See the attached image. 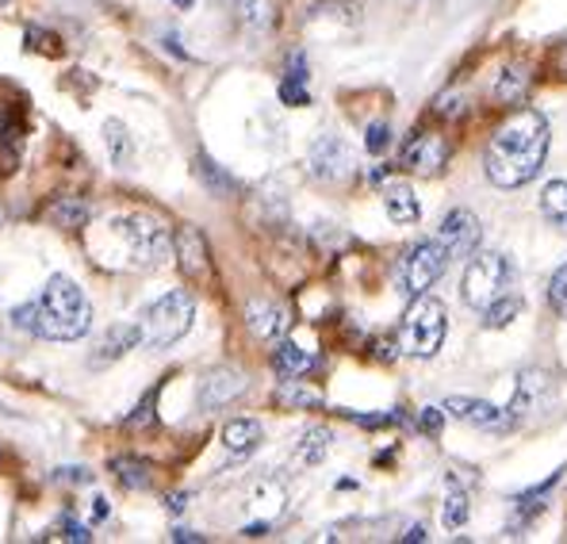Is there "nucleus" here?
<instances>
[{
	"label": "nucleus",
	"instance_id": "nucleus-1",
	"mask_svg": "<svg viewBox=\"0 0 567 544\" xmlns=\"http://www.w3.org/2000/svg\"><path fill=\"white\" fill-rule=\"evenodd\" d=\"M548 142L553 135H548L545 115L537 107H522L491 135L487 154H483V173L495 188H522L545 170Z\"/></svg>",
	"mask_w": 567,
	"mask_h": 544
},
{
	"label": "nucleus",
	"instance_id": "nucleus-2",
	"mask_svg": "<svg viewBox=\"0 0 567 544\" xmlns=\"http://www.w3.org/2000/svg\"><path fill=\"white\" fill-rule=\"evenodd\" d=\"M93 326V307H89L85 291L78 288V280L70 276H50L43 299H39V318L35 333L47 341H78Z\"/></svg>",
	"mask_w": 567,
	"mask_h": 544
},
{
	"label": "nucleus",
	"instance_id": "nucleus-3",
	"mask_svg": "<svg viewBox=\"0 0 567 544\" xmlns=\"http://www.w3.org/2000/svg\"><path fill=\"white\" fill-rule=\"evenodd\" d=\"M445 333H449V315L445 304L433 296H414L411 311L403 315L399 322V349L406 357H419V361H430L441 346H445Z\"/></svg>",
	"mask_w": 567,
	"mask_h": 544
},
{
	"label": "nucleus",
	"instance_id": "nucleus-4",
	"mask_svg": "<svg viewBox=\"0 0 567 544\" xmlns=\"http://www.w3.org/2000/svg\"><path fill=\"white\" fill-rule=\"evenodd\" d=\"M464 304L483 311L491 307L495 299L511 296L514 291V265L506 254H495V249H483V254L468 257V269H464Z\"/></svg>",
	"mask_w": 567,
	"mask_h": 544
},
{
	"label": "nucleus",
	"instance_id": "nucleus-5",
	"mask_svg": "<svg viewBox=\"0 0 567 544\" xmlns=\"http://www.w3.org/2000/svg\"><path fill=\"white\" fill-rule=\"evenodd\" d=\"M192 318H196V299H192V291L177 288L169 291V296H162L154 307L146 311L142 318V346L146 349H169L177 346L181 338L192 330Z\"/></svg>",
	"mask_w": 567,
	"mask_h": 544
},
{
	"label": "nucleus",
	"instance_id": "nucleus-6",
	"mask_svg": "<svg viewBox=\"0 0 567 544\" xmlns=\"http://www.w3.org/2000/svg\"><path fill=\"white\" fill-rule=\"evenodd\" d=\"M112 227L123 242H127L131 265H138V269H162V265L173 257V234L162 219H154V215H142V212L123 215V219H115Z\"/></svg>",
	"mask_w": 567,
	"mask_h": 544
},
{
	"label": "nucleus",
	"instance_id": "nucleus-7",
	"mask_svg": "<svg viewBox=\"0 0 567 544\" xmlns=\"http://www.w3.org/2000/svg\"><path fill=\"white\" fill-rule=\"evenodd\" d=\"M445 269H449L445 246H441L437 238H425L419 246L406 249V257L399 261V288H403V296H411V299L425 296V291L445 276Z\"/></svg>",
	"mask_w": 567,
	"mask_h": 544
},
{
	"label": "nucleus",
	"instance_id": "nucleus-8",
	"mask_svg": "<svg viewBox=\"0 0 567 544\" xmlns=\"http://www.w3.org/2000/svg\"><path fill=\"white\" fill-rule=\"evenodd\" d=\"M556 403V380L540 368H525L518 376V391H514V403H511V418L514 425L525 422V418H537L545 410H553Z\"/></svg>",
	"mask_w": 567,
	"mask_h": 544
},
{
	"label": "nucleus",
	"instance_id": "nucleus-9",
	"mask_svg": "<svg viewBox=\"0 0 567 544\" xmlns=\"http://www.w3.org/2000/svg\"><path fill=\"white\" fill-rule=\"evenodd\" d=\"M399 165L419 173V177H437L449 165V142L441 135H433V131H414V135L406 138L403 154H399Z\"/></svg>",
	"mask_w": 567,
	"mask_h": 544
},
{
	"label": "nucleus",
	"instance_id": "nucleus-10",
	"mask_svg": "<svg viewBox=\"0 0 567 544\" xmlns=\"http://www.w3.org/2000/svg\"><path fill=\"white\" fill-rule=\"evenodd\" d=\"M307 170L315 173L319 181H346L349 173H353V150H349L346 138L338 135H322L319 142L311 146V154H307Z\"/></svg>",
	"mask_w": 567,
	"mask_h": 544
},
{
	"label": "nucleus",
	"instance_id": "nucleus-11",
	"mask_svg": "<svg viewBox=\"0 0 567 544\" xmlns=\"http://www.w3.org/2000/svg\"><path fill=\"white\" fill-rule=\"evenodd\" d=\"M246 372H238V368L230 365H219V368H207L204 376H199V391H196V403L199 410H219L227 403H235V399L246 391Z\"/></svg>",
	"mask_w": 567,
	"mask_h": 544
},
{
	"label": "nucleus",
	"instance_id": "nucleus-12",
	"mask_svg": "<svg viewBox=\"0 0 567 544\" xmlns=\"http://www.w3.org/2000/svg\"><path fill=\"white\" fill-rule=\"evenodd\" d=\"M480 238H483V230H480V219L468 212V207H456V212H449L445 215V223H441V230H437V242L445 246V254H449V261H461V257H472L475 249H480Z\"/></svg>",
	"mask_w": 567,
	"mask_h": 544
},
{
	"label": "nucleus",
	"instance_id": "nucleus-13",
	"mask_svg": "<svg viewBox=\"0 0 567 544\" xmlns=\"http://www.w3.org/2000/svg\"><path fill=\"white\" fill-rule=\"evenodd\" d=\"M445 414H453L456 422L475 425V430H514L511 410H498L487 399H472V396H449L445 399Z\"/></svg>",
	"mask_w": 567,
	"mask_h": 544
},
{
	"label": "nucleus",
	"instance_id": "nucleus-14",
	"mask_svg": "<svg viewBox=\"0 0 567 544\" xmlns=\"http://www.w3.org/2000/svg\"><path fill=\"white\" fill-rule=\"evenodd\" d=\"M173 254H177V265L188 280H212V249H207V238L196 227H185L173 238Z\"/></svg>",
	"mask_w": 567,
	"mask_h": 544
},
{
	"label": "nucleus",
	"instance_id": "nucleus-15",
	"mask_svg": "<svg viewBox=\"0 0 567 544\" xmlns=\"http://www.w3.org/2000/svg\"><path fill=\"white\" fill-rule=\"evenodd\" d=\"M246 326L254 330V338L261 341H280L291 330V318L284 307H277L272 299H249L246 304Z\"/></svg>",
	"mask_w": 567,
	"mask_h": 544
},
{
	"label": "nucleus",
	"instance_id": "nucleus-16",
	"mask_svg": "<svg viewBox=\"0 0 567 544\" xmlns=\"http://www.w3.org/2000/svg\"><path fill=\"white\" fill-rule=\"evenodd\" d=\"M142 341V330L138 326H112V330L104 333V338H100V346H96V353L89 357V365L93 368H104V365H112V361H120L123 353H131V349H135Z\"/></svg>",
	"mask_w": 567,
	"mask_h": 544
},
{
	"label": "nucleus",
	"instance_id": "nucleus-17",
	"mask_svg": "<svg viewBox=\"0 0 567 544\" xmlns=\"http://www.w3.org/2000/svg\"><path fill=\"white\" fill-rule=\"evenodd\" d=\"M20 150H23V115L20 107L4 104L0 107V162H4V170H16Z\"/></svg>",
	"mask_w": 567,
	"mask_h": 544
},
{
	"label": "nucleus",
	"instance_id": "nucleus-18",
	"mask_svg": "<svg viewBox=\"0 0 567 544\" xmlns=\"http://www.w3.org/2000/svg\"><path fill=\"white\" fill-rule=\"evenodd\" d=\"M383 212H388V219L399 223V227L419 223L422 207H419V196H414L411 184H388V188H383Z\"/></svg>",
	"mask_w": 567,
	"mask_h": 544
},
{
	"label": "nucleus",
	"instance_id": "nucleus-19",
	"mask_svg": "<svg viewBox=\"0 0 567 544\" xmlns=\"http://www.w3.org/2000/svg\"><path fill=\"white\" fill-rule=\"evenodd\" d=\"M265 430L257 418H235V422L223 425V445H227V453L235 456H249L257 445H261Z\"/></svg>",
	"mask_w": 567,
	"mask_h": 544
},
{
	"label": "nucleus",
	"instance_id": "nucleus-20",
	"mask_svg": "<svg viewBox=\"0 0 567 544\" xmlns=\"http://www.w3.org/2000/svg\"><path fill=\"white\" fill-rule=\"evenodd\" d=\"M89 219H93V207L81 196H58V199H50V207H47V223H54V227H62V230H81Z\"/></svg>",
	"mask_w": 567,
	"mask_h": 544
},
{
	"label": "nucleus",
	"instance_id": "nucleus-21",
	"mask_svg": "<svg viewBox=\"0 0 567 544\" xmlns=\"http://www.w3.org/2000/svg\"><path fill=\"white\" fill-rule=\"evenodd\" d=\"M272 368H277L280 380H291V376H307L315 368V353L303 346H296V341H284L272 349Z\"/></svg>",
	"mask_w": 567,
	"mask_h": 544
},
{
	"label": "nucleus",
	"instance_id": "nucleus-22",
	"mask_svg": "<svg viewBox=\"0 0 567 544\" xmlns=\"http://www.w3.org/2000/svg\"><path fill=\"white\" fill-rule=\"evenodd\" d=\"M249 499H254V506H261V502H280L284 491L277 487V483H257V487L249 491ZM277 514H280V510L269 506L261 517H257V522L241 525V537H265V533H269V525H272V517H277Z\"/></svg>",
	"mask_w": 567,
	"mask_h": 544
},
{
	"label": "nucleus",
	"instance_id": "nucleus-23",
	"mask_svg": "<svg viewBox=\"0 0 567 544\" xmlns=\"http://www.w3.org/2000/svg\"><path fill=\"white\" fill-rule=\"evenodd\" d=\"M529 70L525 65H506L503 73H498V81H495V104H522L525 100V92H529Z\"/></svg>",
	"mask_w": 567,
	"mask_h": 544
},
{
	"label": "nucleus",
	"instance_id": "nucleus-24",
	"mask_svg": "<svg viewBox=\"0 0 567 544\" xmlns=\"http://www.w3.org/2000/svg\"><path fill=\"white\" fill-rule=\"evenodd\" d=\"M192 170H196V181L204 184L207 192H215V196H235L238 192V181L230 177L223 165H215L207 154H196V165H192Z\"/></svg>",
	"mask_w": 567,
	"mask_h": 544
},
{
	"label": "nucleus",
	"instance_id": "nucleus-25",
	"mask_svg": "<svg viewBox=\"0 0 567 544\" xmlns=\"http://www.w3.org/2000/svg\"><path fill=\"white\" fill-rule=\"evenodd\" d=\"M540 215L545 223H553L556 230L567 234V181H548L540 192Z\"/></svg>",
	"mask_w": 567,
	"mask_h": 544
},
{
	"label": "nucleus",
	"instance_id": "nucleus-26",
	"mask_svg": "<svg viewBox=\"0 0 567 544\" xmlns=\"http://www.w3.org/2000/svg\"><path fill=\"white\" fill-rule=\"evenodd\" d=\"M112 472H115V480H120L127 491H146L150 483H154V468H150L142 456H120V460H112Z\"/></svg>",
	"mask_w": 567,
	"mask_h": 544
},
{
	"label": "nucleus",
	"instance_id": "nucleus-27",
	"mask_svg": "<svg viewBox=\"0 0 567 544\" xmlns=\"http://www.w3.org/2000/svg\"><path fill=\"white\" fill-rule=\"evenodd\" d=\"M277 403L288 407V410H319L322 396L315 388H307L299 376H291V380H284L280 388H277Z\"/></svg>",
	"mask_w": 567,
	"mask_h": 544
},
{
	"label": "nucleus",
	"instance_id": "nucleus-28",
	"mask_svg": "<svg viewBox=\"0 0 567 544\" xmlns=\"http://www.w3.org/2000/svg\"><path fill=\"white\" fill-rule=\"evenodd\" d=\"M330 441H333V433L327 430V425H311V430L299 438V449H296V456H299V464H322L330 453Z\"/></svg>",
	"mask_w": 567,
	"mask_h": 544
},
{
	"label": "nucleus",
	"instance_id": "nucleus-29",
	"mask_svg": "<svg viewBox=\"0 0 567 544\" xmlns=\"http://www.w3.org/2000/svg\"><path fill=\"white\" fill-rule=\"evenodd\" d=\"M230 8H235L238 20L254 31H269L272 20H277V12H272L269 0H230Z\"/></svg>",
	"mask_w": 567,
	"mask_h": 544
},
{
	"label": "nucleus",
	"instance_id": "nucleus-30",
	"mask_svg": "<svg viewBox=\"0 0 567 544\" xmlns=\"http://www.w3.org/2000/svg\"><path fill=\"white\" fill-rule=\"evenodd\" d=\"M480 315H483V326H487V330H503V326H511L514 318L522 315V296L518 291H511V296H503L491 307H483Z\"/></svg>",
	"mask_w": 567,
	"mask_h": 544
},
{
	"label": "nucleus",
	"instance_id": "nucleus-31",
	"mask_svg": "<svg viewBox=\"0 0 567 544\" xmlns=\"http://www.w3.org/2000/svg\"><path fill=\"white\" fill-rule=\"evenodd\" d=\"M104 142H107V154H112V162L120 165H131V157H135V146H131V135L127 127H123L120 120H107L104 123Z\"/></svg>",
	"mask_w": 567,
	"mask_h": 544
},
{
	"label": "nucleus",
	"instance_id": "nucleus-32",
	"mask_svg": "<svg viewBox=\"0 0 567 544\" xmlns=\"http://www.w3.org/2000/svg\"><path fill=\"white\" fill-rule=\"evenodd\" d=\"M441 522L445 530H464L468 522V495H464L456 483H449V495H445V510H441Z\"/></svg>",
	"mask_w": 567,
	"mask_h": 544
},
{
	"label": "nucleus",
	"instance_id": "nucleus-33",
	"mask_svg": "<svg viewBox=\"0 0 567 544\" xmlns=\"http://www.w3.org/2000/svg\"><path fill=\"white\" fill-rule=\"evenodd\" d=\"M548 304H553V311L567 322V261L553 273V280H548Z\"/></svg>",
	"mask_w": 567,
	"mask_h": 544
},
{
	"label": "nucleus",
	"instance_id": "nucleus-34",
	"mask_svg": "<svg viewBox=\"0 0 567 544\" xmlns=\"http://www.w3.org/2000/svg\"><path fill=\"white\" fill-rule=\"evenodd\" d=\"M280 100H284L288 107H307V104H311V92H307V81L284 78V81H280Z\"/></svg>",
	"mask_w": 567,
	"mask_h": 544
},
{
	"label": "nucleus",
	"instance_id": "nucleus-35",
	"mask_svg": "<svg viewBox=\"0 0 567 544\" xmlns=\"http://www.w3.org/2000/svg\"><path fill=\"white\" fill-rule=\"evenodd\" d=\"M157 396H146V399H142V403H138V410H135V414H127V430H142V425H154L157 422Z\"/></svg>",
	"mask_w": 567,
	"mask_h": 544
},
{
	"label": "nucleus",
	"instance_id": "nucleus-36",
	"mask_svg": "<svg viewBox=\"0 0 567 544\" xmlns=\"http://www.w3.org/2000/svg\"><path fill=\"white\" fill-rule=\"evenodd\" d=\"M388 146H391V127L388 123H372V127L364 131V150H369V154H383Z\"/></svg>",
	"mask_w": 567,
	"mask_h": 544
},
{
	"label": "nucleus",
	"instance_id": "nucleus-37",
	"mask_svg": "<svg viewBox=\"0 0 567 544\" xmlns=\"http://www.w3.org/2000/svg\"><path fill=\"white\" fill-rule=\"evenodd\" d=\"M441 425H445V410H441V407H425L419 414V430L430 433V438H437Z\"/></svg>",
	"mask_w": 567,
	"mask_h": 544
},
{
	"label": "nucleus",
	"instance_id": "nucleus-38",
	"mask_svg": "<svg viewBox=\"0 0 567 544\" xmlns=\"http://www.w3.org/2000/svg\"><path fill=\"white\" fill-rule=\"evenodd\" d=\"M35 318H39V304H23V307H16V311H12V326H16V330L35 333Z\"/></svg>",
	"mask_w": 567,
	"mask_h": 544
},
{
	"label": "nucleus",
	"instance_id": "nucleus-39",
	"mask_svg": "<svg viewBox=\"0 0 567 544\" xmlns=\"http://www.w3.org/2000/svg\"><path fill=\"white\" fill-rule=\"evenodd\" d=\"M62 541H73V544H89L93 541V530L81 522H73V517H62Z\"/></svg>",
	"mask_w": 567,
	"mask_h": 544
},
{
	"label": "nucleus",
	"instance_id": "nucleus-40",
	"mask_svg": "<svg viewBox=\"0 0 567 544\" xmlns=\"http://www.w3.org/2000/svg\"><path fill=\"white\" fill-rule=\"evenodd\" d=\"M464 112V96H456V92H441L437 96V115H445V120H453V115Z\"/></svg>",
	"mask_w": 567,
	"mask_h": 544
},
{
	"label": "nucleus",
	"instance_id": "nucleus-41",
	"mask_svg": "<svg viewBox=\"0 0 567 544\" xmlns=\"http://www.w3.org/2000/svg\"><path fill=\"white\" fill-rule=\"evenodd\" d=\"M54 480H58V483H70V487H73V483H89V480H93V472H89V468L70 464V468H58Z\"/></svg>",
	"mask_w": 567,
	"mask_h": 544
},
{
	"label": "nucleus",
	"instance_id": "nucleus-42",
	"mask_svg": "<svg viewBox=\"0 0 567 544\" xmlns=\"http://www.w3.org/2000/svg\"><path fill=\"white\" fill-rule=\"evenodd\" d=\"M107 514H112V506H107V499H104V495H96V499H93V522H104Z\"/></svg>",
	"mask_w": 567,
	"mask_h": 544
},
{
	"label": "nucleus",
	"instance_id": "nucleus-43",
	"mask_svg": "<svg viewBox=\"0 0 567 544\" xmlns=\"http://www.w3.org/2000/svg\"><path fill=\"white\" fill-rule=\"evenodd\" d=\"M169 537H173V541H196V544H199V541H207L204 533H192V530H173Z\"/></svg>",
	"mask_w": 567,
	"mask_h": 544
},
{
	"label": "nucleus",
	"instance_id": "nucleus-44",
	"mask_svg": "<svg viewBox=\"0 0 567 544\" xmlns=\"http://www.w3.org/2000/svg\"><path fill=\"white\" fill-rule=\"evenodd\" d=\"M165 506H169V514H181V510L188 506V495H169V502H165Z\"/></svg>",
	"mask_w": 567,
	"mask_h": 544
},
{
	"label": "nucleus",
	"instance_id": "nucleus-45",
	"mask_svg": "<svg viewBox=\"0 0 567 544\" xmlns=\"http://www.w3.org/2000/svg\"><path fill=\"white\" fill-rule=\"evenodd\" d=\"M425 537H430V533H425L422 525H411V530L403 533V541H406V544H411V541H425Z\"/></svg>",
	"mask_w": 567,
	"mask_h": 544
},
{
	"label": "nucleus",
	"instance_id": "nucleus-46",
	"mask_svg": "<svg viewBox=\"0 0 567 544\" xmlns=\"http://www.w3.org/2000/svg\"><path fill=\"white\" fill-rule=\"evenodd\" d=\"M556 62H560V78H567V47H560V54H556Z\"/></svg>",
	"mask_w": 567,
	"mask_h": 544
},
{
	"label": "nucleus",
	"instance_id": "nucleus-47",
	"mask_svg": "<svg viewBox=\"0 0 567 544\" xmlns=\"http://www.w3.org/2000/svg\"><path fill=\"white\" fill-rule=\"evenodd\" d=\"M173 4H181V8H192V4H196V0H173Z\"/></svg>",
	"mask_w": 567,
	"mask_h": 544
},
{
	"label": "nucleus",
	"instance_id": "nucleus-48",
	"mask_svg": "<svg viewBox=\"0 0 567 544\" xmlns=\"http://www.w3.org/2000/svg\"><path fill=\"white\" fill-rule=\"evenodd\" d=\"M0 4H12V0H0Z\"/></svg>",
	"mask_w": 567,
	"mask_h": 544
}]
</instances>
